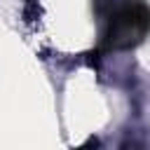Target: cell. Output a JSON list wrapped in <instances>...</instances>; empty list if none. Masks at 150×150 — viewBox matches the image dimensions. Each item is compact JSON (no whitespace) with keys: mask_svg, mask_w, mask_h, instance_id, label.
Here are the masks:
<instances>
[{"mask_svg":"<svg viewBox=\"0 0 150 150\" xmlns=\"http://www.w3.org/2000/svg\"><path fill=\"white\" fill-rule=\"evenodd\" d=\"M148 30H150V7H145L143 2H127L115 12H110L105 45L110 49L134 47L143 40Z\"/></svg>","mask_w":150,"mask_h":150,"instance_id":"1","label":"cell"}]
</instances>
